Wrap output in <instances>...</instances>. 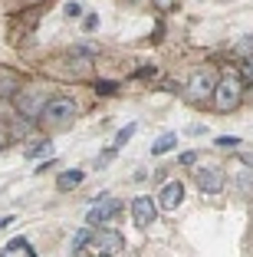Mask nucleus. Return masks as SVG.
I'll return each mask as SVG.
<instances>
[{
    "label": "nucleus",
    "instance_id": "nucleus-5",
    "mask_svg": "<svg viewBox=\"0 0 253 257\" xmlns=\"http://www.w3.org/2000/svg\"><path fill=\"white\" fill-rule=\"evenodd\" d=\"M89 244L99 250L102 257H112L115 250H122V244H125V237L119 234V231H92Z\"/></svg>",
    "mask_w": 253,
    "mask_h": 257
},
{
    "label": "nucleus",
    "instance_id": "nucleus-11",
    "mask_svg": "<svg viewBox=\"0 0 253 257\" xmlns=\"http://www.w3.org/2000/svg\"><path fill=\"white\" fill-rule=\"evenodd\" d=\"M82 178H86L82 168H66V172L56 178V188H60V191H73V188H79V185H82Z\"/></svg>",
    "mask_w": 253,
    "mask_h": 257
},
{
    "label": "nucleus",
    "instance_id": "nucleus-2",
    "mask_svg": "<svg viewBox=\"0 0 253 257\" xmlns=\"http://www.w3.org/2000/svg\"><path fill=\"white\" fill-rule=\"evenodd\" d=\"M214 109L220 115H227V112H233V109L240 106V99H243V83H240V76L237 73H227V76H220L217 79V86H214Z\"/></svg>",
    "mask_w": 253,
    "mask_h": 257
},
{
    "label": "nucleus",
    "instance_id": "nucleus-27",
    "mask_svg": "<svg viewBox=\"0 0 253 257\" xmlns=\"http://www.w3.org/2000/svg\"><path fill=\"white\" fill-rule=\"evenodd\" d=\"M27 257H37V254H33V247H27Z\"/></svg>",
    "mask_w": 253,
    "mask_h": 257
},
{
    "label": "nucleus",
    "instance_id": "nucleus-7",
    "mask_svg": "<svg viewBox=\"0 0 253 257\" xmlns=\"http://www.w3.org/2000/svg\"><path fill=\"white\" fill-rule=\"evenodd\" d=\"M115 211H119V201H115V198H105V201H96L89 211H86V221H89L92 227H96V224H105V221H109Z\"/></svg>",
    "mask_w": 253,
    "mask_h": 257
},
{
    "label": "nucleus",
    "instance_id": "nucleus-9",
    "mask_svg": "<svg viewBox=\"0 0 253 257\" xmlns=\"http://www.w3.org/2000/svg\"><path fill=\"white\" fill-rule=\"evenodd\" d=\"M197 188L201 191H210V195H217V191L223 188V175L217 172V168H197Z\"/></svg>",
    "mask_w": 253,
    "mask_h": 257
},
{
    "label": "nucleus",
    "instance_id": "nucleus-18",
    "mask_svg": "<svg viewBox=\"0 0 253 257\" xmlns=\"http://www.w3.org/2000/svg\"><path fill=\"white\" fill-rule=\"evenodd\" d=\"M132 136H135V125H125V128H119V136H115V145H125Z\"/></svg>",
    "mask_w": 253,
    "mask_h": 257
},
{
    "label": "nucleus",
    "instance_id": "nucleus-6",
    "mask_svg": "<svg viewBox=\"0 0 253 257\" xmlns=\"http://www.w3.org/2000/svg\"><path fill=\"white\" fill-rule=\"evenodd\" d=\"M132 218H135L138 227H148L151 221L158 218V201H155V198H145V195L132 198Z\"/></svg>",
    "mask_w": 253,
    "mask_h": 257
},
{
    "label": "nucleus",
    "instance_id": "nucleus-15",
    "mask_svg": "<svg viewBox=\"0 0 253 257\" xmlns=\"http://www.w3.org/2000/svg\"><path fill=\"white\" fill-rule=\"evenodd\" d=\"M89 237H92V231H86V227H82V231H76V234H73V250L89 247Z\"/></svg>",
    "mask_w": 253,
    "mask_h": 257
},
{
    "label": "nucleus",
    "instance_id": "nucleus-19",
    "mask_svg": "<svg viewBox=\"0 0 253 257\" xmlns=\"http://www.w3.org/2000/svg\"><path fill=\"white\" fill-rule=\"evenodd\" d=\"M79 14H82V4H79V0L66 4V17H79Z\"/></svg>",
    "mask_w": 253,
    "mask_h": 257
},
{
    "label": "nucleus",
    "instance_id": "nucleus-21",
    "mask_svg": "<svg viewBox=\"0 0 253 257\" xmlns=\"http://www.w3.org/2000/svg\"><path fill=\"white\" fill-rule=\"evenodd\" d=\"M217 145H223V149H230V145H240V139H233V136H220V139H217Z\"/></svg>",
    "mask_w": 253,
    "mask_h": 257
},
{
    "label": "nucleus",
    "instance_id": "nucleus-12",
    "mask_svg": "<svg viewBox=\"0 0 253 257\" xmlns=\"http://www.w3.org/2000/svg\"><path fill=\"white\" fill-rule=\"evenodd\" d=\"M50 155H56V149H53L50 139H43V142H30V145H27V159H50Z\"/></svg>",
    "mask_w": 253,
    "mask_h": 257
},
{
    "label": "nucleus",
    "instance_id": "nucleus-17",
    "mask_svg": "<svg viewBox=\"0 0 253 257\" xmlns=\"http://www.w3.org/2000/svg\"><path fill=\"white\" fill-rule=\"evenodd\" d=\"M112 159H115V149H105L102 155L96 159V168H105V165H112Z\"/></svg>",
    "mask_w": 253,
    "mask_h": 257
},
{
    "label": "nucleus",
    "instance_id": "nucleus-3",
    "mask_svg": "<svg viewBox=\"0 0 253 257\" xmlns=\"http://www.w3.org/2000/svg\"><path fill=\"white\" fill-rule=\"evenodd\" d=\"M214 86H217L214 69H197V73H191V79L184 83V96L191 99V102H204V99L214 96Z\"/></svg>",
    "mask_w": 253,
    "mask_h": 257
},
{
    "label": "nucleus",
    "instance_id": "nucleus-23",
    "mask_svg": "<svg viewBox=\"0 0 253 257\" xmlns=\"http://www.w3.org/2000/svg\"><path fill=\"white\" fill-rule=\"evenodd\" d=\"M96 23H99V17L89 14V17H86V30H96Z\"/></svg>",
    "mask_w": 253,
    "mask_h": 257
},
{
    "label": "nucleus",
    "instance_id": "nucleus-26",
    "mask_svg": "<svg viewBox=\"0 0 253 257\" xmlns=\"http://www.w3.org/2000/svg\"><path fill=\"white\" fill-rule=\"evenodd\" d=\"M7 224H14V218H0V227H7Z\"/></svg>",
    "mask_w": 253,
    "mask_h": 257
},
{
    "label": "nucleus",
    "instance_id": "nucleus-22",
    "mask_svg": "<svg viewBox=\"0 0 253 257\" xmlns=\"http://www.w3.org/2000/svg\"><path fill=\"white\" fill-rule=\"evenodd\" d=\"M20 247H27V241H23V237H14V241L7 244V250H20Z\"/></svg>",
    "mask_w": 253,
    "mask_h": 257
},
{
    "label": "nucleus",
    "instance_id": "nucleus-14",
    "mask_svg": "<svg viewBox=\"0 0 253 257\" xmlns=\"http://www.w3.org/2000/svg\"><path fill=\"white\" fill-rule=\"evenodd\" d=\"M233 53H240V56H246V60H253V33H250V37H240L237 43H233Z\"/></svg>",
    "mask_w": 253,
    "mask_h": 257
},
{
    "label": "nucleus",
    "instance_id": "nucleus-28",
    "mask_svg": "<svg viewBox=\"0 0 253 257\" xmlns=\"http://www.w3.org/2000/svg\"><path fill=\"white\" fill-rule=\"evenodd\" d=\"M27 4H43V0H27Z\"/></svg>",
    "mask_w": 253,
    "mask_h": 257
},
{
    "label": "nucleus",
    "instance_id": "nucleus-25",
    "mask_svg": "<svg viewBox=\"0 0 253 257\" xmlns=\"http://www.w3.org/2000/svg\"><path fill=\"white\" fill-rule=\"evenodd\" d=\"M4 145H7V132H4V128H0V149H4Z\"/></svg>",
    "mask_w": 253,
    "mask_h": 257
},
{
    "label": "nucleus",
    "instance_id": "nucleus-20",
    "mask_svg": "<svg viewBox=\"0 0 253 257\" xmlns=\"http://www.w3.org/2000/svg\"><path fill=\"white\" fill-rule=\"evenodd\" d=\"M178 162H181V165H194V162H197V155H194V152H181Z\"/></svg>",
    "mask_w": 253,
    "mask_h": 257
},
{
    "label": "nucleus",
    "instance_id": "nucleus-8",
    "mask_svg": "<svg viewBox=\"0 0 253 257\" xmlns=\"http://www.w3.org/2000/svg\"><path fill=\"white\" fill-rule=\"evenodd\" d=\"M181 201H184V185L181 182H168L161 188V195H158V204H161L164 211H174Z\"/></svg>",
    "mask_w": 253,
    "mask_h": 257
},
{
    "label": "nucleus",
    "instance_id": "nucleus-4",
    "mask_svg": "<svg viewBox=\"0 0 253 257\" xmlns=\"http://www.w3.org/2000/svg\"><path fill=\"white\" fill-rule=\"evenodd\" d=\"M14 106H17V112H20L27 122H33V119H40V112H43V106H46V99L37 96V92H23L20 89L14 96Z\"/></svg>",
    "mask_w": 253,
    "mask_h": 257
},
{
    "label": "nucleus",
    "instance_id": "nucleus-16",
    "mask_svg": "<svg viewBox=\"0 0 253 257\" xmlns=\"http://www.w3.org/2000/svg\"><path fill=\"white\" fill-rule=\"evenodd\" d=\"M240 83H243V89H246V86H253V60H246V63H243V73H240Z\"/></svg>",
    "mask_w": 253,
    "mask_h": 257
},
{
    "label": "nucleus",
    "instance_id": "nucleus-29",
    "mask_svg": "<svg viewBox=\"0 0 253 257\" xmlns=\"http://www.w3.org/2000/svg\"><path fill=\"white\" fill-rule=\"evenodd\" d=\"M246 162H250V165H253V155H246Z\"/></svg>",
    "mask_w": 253,
    "mask_h": 257
},
{
    "label": "nucleus",
    "instance_id": "nucleus-24",
    "mask_svg": "<svg viewBox=\"0 0 253 257\" xmlns=\"http://www.w3.org/2000/svg\"><path fill=\"white\" fill-rule=\"evenodd\" d=\"M155 4H158V7H161V10H171L174 4H178V0H155Z\"/></svg>",
    "mask_w": 253,
    "mask_h": 257
},
{
    "label": "nucleus",
    "instance_id": "nucleus-10",
    "mask_svg": "<svg viewBox=\"0 0 253 257\" xmlns=\"http://www.w3.org/2000/svg\"><path fill=\"white\" fill-rule=\"evenodd\" d=\"M23 89V79L14 69H0V99H14Z\"/></svg>",
    "mask_w": 253,
    "mask_h": 257
},
{
    "label": "nucleus",
    "instance_id": "nucleus-1",
    "mask_svg": "<svg viewBox=\"0 0 253 257\" xmlns=\"http://www.w3.org/2000/svg\"><path fill=\"white\" fill-rule=\"evenodd\" d=\"M76 119H79V106H76V99H69V96L46 99L43 112H40V122L50 125V128H69Z\"/></svg>",
    "mask_w": 253,
    "mask_h": 257
},
{
    "label": "nucleus",
    "instance_id": "nucleus-13",
    "mask_svg": "<svg viewBox=\"0 0 253 257\" xmlns=\"http://www.w3.org/2000/svg\"><path fill=\"white\" fill-rule=\"evenodd\" d=\"M174 145H178V136H174V132H168V136L155 139V145H151V155H164V152H171Z\"/></svg>",
    "mask_w": 253,
    "mask_h": 257
}]
</instances>
